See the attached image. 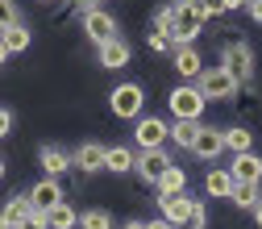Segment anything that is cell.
I'll return each instance as SVG.
<instances>
[{
	"instance_id": "cell-32",
	"label": "cell",
	"mask_w": 262,
	"mask_h": 229,
	"mask_svg": "<svg viewBox=\"0 0 262 229\" xmlns=\"http://www.w3.org/2000/svg\"><path fill=\"white\" fill-rule=\"evenodd\" d=\"M17 229H46V213H38V209H34V213H29Z\"/></svg>"
},
{
	"instance_id": "cell-31",
	"label": "cell",
	"mask_w": 262,
	"mask_h": 229,
	"mask_svg": "<svg viewBox=\"0 0 262 229\" xmlns=\"http://www.w3.org/2000/svg\"><path fill=\"white\" fill-rule=\"evenodd\" d=\"M150 50L167 54V50H175V46H171V38H167V34H158V29H154V34H150Z\"/></svg>"
},
{
	"instance_id": "cell-44",
	"label": "cell",
	"mask_w": 262,
	"mask_h": 229,
	"mask_svg": "<svg viewBox=\"0 0 262 229\" xmlns=\"http://www.w3.org/2000/svg\"><path fill=\"white\" fill-rule=\"evenodd\" d=\"M42 5H46V0H42Z\"/></svg>"
},
{
	"instance_id": "cell-7",
	"label": "cell",
	"mask_w": 262,
	"mask_h": 229,
	"mask_svg": "<svg viewBox=\"0 0 262 229\" xmlns=\"http://www.w3.org/2000/svg\"><path fill=\"white\" fill-rule=\"evenodd\" d=\"M167 134H171V125L162 121V117H138V125H134V142H138V150L167 146Z\"/></svg>"
},
{
	"instance_id": "cell-11",
	"label": "cell",
	"mask_w": 262,
	"mask_h": 229,
	"mask_svg": "<svg viewBox=\"0 0 262 229\" xmlns=\"http://www.w3.org/2000/svg\"><path fill=\"white\" fill-rule=\"evenodd\" d=\"M25 196H29V204H34L38 213H46L50 204H58V200H62V183H58L54 175H42V179H38L34 188L25 192Z\"/></svg>"
},
{
	"instance_id": "cell-38",
	"label": "cell",
	"mask_w": 262,
	"mask_h": 229,
	"mask_svg": "<svg viewBox=\"0 0 262 229\" xmlns=\"http://www.w3.org/2000/svg\"><path fill=\"white\" fill-rule=\"evenodd\" d=\"M9 63V46H5V38H0V67Z\"/></svg>"
},
{
	"instance_id": "cell-24",
	"label": "cell",
	"mask_w": 262,
	"mask_h": 229,
	"mask_svg": "<svg viewBox=\"0 0 262 229\" xmlns=\"http://www.w3.org/2000/svg\"><path fill=\"white\" fill-rule=\"evenodd\" d=\"M229 200H233L237 209H254V204L262 200V192H258V183H246V179H237V183H233V192H229Z\"/></svg>"
},
{
	"instance_id": "cell-15",
	"label": "cell",
	"mask_w": 262,
	"mask_h": 229,
	"mask_svg": "<svg viewBox=\"0 0 262 229\" xmlns=\"http://www.w3.org/2000/svg\"><path fill=\"white\" fill-rule=\"evenodd\" d=\"M233 171L229 167H208V175H204V192L208 196H216V200H229V192H233Z\"/></svg>"
},
{
	"instance_id": "cell-8",
	"label": "cell",
	"mask_w": 262,
	"mask_h": 229,
	"mask_svg": "<svg viewBox=\"0 0 262 229\" xmlns=\"http://www.w3.org/2000/svg\"><path fill=\"white\" fill-rule=\"evenodd\" d=\"M167 167H171V154L162 150V146H154V150H138V158H134V171H138L146 183H154Z\"/></svg>"
},
{
	"instance_id": "cell-39",
	"label": "cell",
	"mask_w": 262,
	"mask_h": 229,
	"mask_svg": "<svg viewBox=\"0 0 262 229\" xmlns=\"http://www.w3.org/2000/svg\"><path fill=\"white\" fill-rule=\"evenodd\" d=\"M121 229H146V221H125Z\"/></svg>"
},
{
	"instance_id": "cell-30",
	"label": "cell",
	"mask_w": 262,
	"mask_h": 229,
	"mask_svg": "<svg viewBox=\"0 0 262 229\" xmlns=\"http://www.w3.org/2000/svg\"><path fill=\"white\" fill-rule=\"evenodd\" d=\"M187 225L208 229V204H204V200H191V221H187Z\"/></svg>"
},
{
	"instance_id": "cell-25",
	"label": "cell",
	"mask_w": 262,
	"mask_h": 229,
	"mask_svg": "<svg viewBox=\"0 0 262 229\" xmlns=\"http://www.w3.org/2000/svg\"><path fill=\"white\" fill-rule=\"evenodd\" d=\"M0 38H5V46H9V54H21V50H29V29L17 21V25H9V29H0Z\"/></svg>"
},
{
	"instance_id": "cell-29",
	"label": "cell",
	"mask_w": 262,
	"mask_h": 229,
	"mask_svg": "<svg viewBox=\"0 0 262 229\" xmlns=\"http://www.w3.org/2000/svg\"><path fill=\"white\" fill-rule=\"evenodd\" d=\"M17 21H21L17 5H13V0H0V29H9V25H17Z\"/></svg>"
},
{
	"instance_id": "cell-26",
	"label": "cell",
	"mask_w": 262,
	"mask_h": 229,
	"mask_svg": "<svg viewBox=\"0 0 262 229\" xmlns=\"http://www.w3.org/2000/svg\"><path fill=\"white\" fill-rule=\"evenodd\" d=\"M79 229H113V213L88 209V213H79Z\"/></svg>"
},
{
	"instance_id": "cell-17",
	"label": "cell",
	"mask_w": 262,
	"mask_h": 229,
	"mask_svg": "<svg viewBox=\"0 0 262 229\" xmlns=\"http://www.w3.org/2000/svg\"><path fill=\"white\" fill-rule=\"evenodd\" d=\"M134 158H138L134 146H104V171L125 175V171H134Z\"/></svg>"
},
{
	"instance_id": "cell-14",
	"label": "cell",
	"mask_w": 262,
	"mask_h": 229,
	"mask_svg": "<svg viewBox=\"0 0 262 229\" xmlns=\"http://www.w3.org/2000/svg\"><path fill=\"white\" fill-rule=\"evenodd\" d=\"M233 179H246V183H262V154H254V150H242V154H233Z\"/></svg>"
},
{
	"instance_id": "cell-43",
	"label": "cell",
	"mask_w": 262,
	"mask_h": 229,
	"mask_svg": "<svg viewBox=\"0 0 262 229\" xmlns=\"http://www.w3.org/2000/svg\"><path fill=\"white\" fill-rule=\"evenodd\" d=\"M0 229H9V225H0Z\"/></svg>"
},
{
	"instance_id": "cell-40",
	"label": "cell",
	"mask_w": 262,
	"mask_h": 229,
	"mask_svg": "<svg viewBox=\"0 0 262 229\" xmlns=\"http://www.w3.org/2000/svg\"><path fill=\"white\" fill-rule=\"evenodd\" d=\"M75 5H79V9H96V0H75Z\"/></svg>"
},
{
	"instance_id": "cell-20",
	"label": "cell",
	"mask_w": 262,
	"mask_h": 229,
	"mask_svg": "<svg viewBox=\"0 0 262 229\" xmlns=\"http://www.w3.org/2000/svg\"><path fill=\"white\" fill-rule=\"evenodd\" d=\"M154 188H158V196H175V192H187V171L171 162V167H167V171H162V175L154 179Z\"/></svg>"
},
{
	"instance_id": "cell-4",
	"label": "cell",
	"mask_w": 262,
	"mask_h": 229,
	"mask_svg": "<svg viewBox=\"0 0 262 229\" xmlns=\"http://www.w3.org/2000/svg\"><path fill=\"white\" fill-rule=\"evenodd\" d=\"M221 67L233 75L237 84H250V75H254V50H250L246 42H225V50H221Z\"/></svg>"
},
{
	"instance_id": "cell-1",
	"label": "cell",
	"mask_w": 262,
	"mask_h": 229,
	"mask_svg": "<svg viewBox=\"0 0 262 229\" xmlns=\"http://www.w3.org/2000/svg\"><path fill=\"white\" fill-rule=\"evenodd\" d=\"M167 105H171L175 121H200V117H204V109H208V100H204V92L195 88L191 79H187V84H179V88H171V96H167Z\"/></svg>"
},
{
	"instance_id": "cell-12",
	"label": "cell",
	"mask_w": 262,
	"mask_h": 229,
	"mask_svg": "<svg viewBox=\"0 0 262 229\" xmlns=\"http://www.w3.org/2000/svg\"><path fill=\"white\" fill-rule=\"evenodd\" d=\"M221 150H225V134L212 129V125H200V134H195V142H191V154L204 158V162H212Z\"/></svg>"
},
{
	"instance_id": "cell-16",
	"label": "cell",
	"mask_w": 262,
	"mask_h": 229,
	"mask_svg": "<svg viewBox=\"0 0 262 229\" xmlns=\"http://www.w3.org/2000/svg\"><path fill=\"white\" fill-rule=\"evenodd\" d=\"M71 167H79V171H104V146L100 142H83L71 154Z\"/></svg>"
},
{
	"instance_id": "cell-21",
	"label": "cell",
	"mask_w": 262,
	"mask_h": 229,
	"mask_svg": "<svg viewBox=\"0 0 262 229\" xmlns=\"http://www.w3.org/2000/svg\"><path fill=\"white\" fill-rule=\"evenodd\" d=\"M75 221H79V217H75V209L67 204V196H62L58 204L46 209V229H75Z\"/></svg>"
},
{
	"instance_id": "cell-34",
	"label": "cell",
	"mask_w": 262,
	"mask_h": 229,
	"mask_svg": "<svg viewBox=\"0 0 262 229\" xmlns=\"http://www.w3.org/2000/svg\"><path fill=\"white\" fill-rule=\"evenodd\" d=\"M250 0H221V13H237V9H246Z\"/></svg>"
},
{
	"instance_id": "cell-28",
	"label": "cell",
	"mask_w": 262,
	"mask_h": 229,
	"mask_svg": "<svg viewBox=\"0 0 262 229\" xmlns=\"http://www.w3.org/2000/svg\"><path fill=\"white\" fill-rule=\"evenodd\" d=\"M171 21H175V5H167V9L154 13V29H158V34H167V38H171Z\"/></svg>"
},
{
	"instance_id": "cell-13",
	"label": "cell",
	"mask_w": 262,
	"mask_h": 229,
	"mask_svg": "<svg viewBox=\"0 0 262 229\" xmlns=\"http://www.w3.org/2000/svg\"><path fill=\"white\" fill-rule=\"evenodd\" d=\"M171 63H175V71H179L183 79H195V75L204 71V58H200V50H195L191 42H187V46H175V50H171Z\"/></svg>"
},
{
	"instance_id": "cell-37",
	"label": "cell",
	"mask_w": 262,
	"mask_h": 229,
	"mask_svg": "<svg viewBox=\"0 0 262 229\" xmlns=\"http://www.w3.org/2000/svg\"><path fill=\"white\" fill-rule=\"evenodd\" d=\"M250 213H254V225H258V229H262V200H258V204H254V209H250Z\"/></svg>"
},
{
	"instance_id": "cell-41",
	"label": "cell",
	"mask_w": 262,
	"mask_h": 229,
	"mask_svg": "<svg viewBox=\"0 0 262 229\" xmlns=\"http://www.w3.org/2000/svg\"><path fill=\"white\" fill-rule=\"evenodd\" d=\"M5 167H9V162H5V158H0V179H5Z\"/></svg>"
},
{
	"instance_id": "cell-36",
	"label": "cell",
	"mask_w": 262,
	"mask_h": 229,
	"mask_svg": "<svg viewBox=\"0 0 262 229\" xmlns=\"http://www.w3.org/2000/svg\"><path fill=\"white\" fill-rule=\"evenodd\" d=\"M246 9H250V17H254V21L262 25V0H250V5H246Z\"/></svg>"
},
{
	"instance_id": "cell-3",
	"label": "cell",
	"mask_w": 262,
	"mask_h": 229,
	"mask_svg": "<svg viewBox=\"0 0 262 229\" xmlns=\"http://www.w3.org/2000/svg\"><path fill=\"white\" fill-rule=\"evenodd\" d=\"M191 84L204 92V100H233V96H237V88H242V84L229 75L225 67H204V71L195 75Z\"/></svg>"
},
{
	"instance_id": "cell-23",
	"label": "cell",
	"mask_w": 262,
	"mask_h": 229,
	"mask_svg": "<svg viewBox=\"0 0 262 229\" xmlns=\"http://www.w3.org/2000/svg\"><path fill=\"white\" fill-rule=\"evenodd\" d=\"M225 134V150H233V154H242V150H254V134L246 125H233V129H221Z\"/></svg>"
},
{
	"instance_id": "cell-9",
	"label": "cell",
	"mask_w": 262,
	"mask_h": 229,
	"mask_svg": "<svg viewBox=\"0 0 262 229\" xmlns=\"http://www.w3.org/2000/svg\"><path fill=\"white\" fill-rule=\"evenodd\" d=\"M158 217H167L171 225H187L191 221V196L187 192H175V196H158Z\"/></svg>"
},
{
	"instance_id": "cell-35",
	"label": "cell",
	"mask_w": 262,
	"mask_h": 229,
	"mask_svg": "<svg viewBox=\"0 0 262 229\" xmlns=\"http://www.w3.org/2000/svg\"><path fill=\"white\" fill-rule=\"evenodd\" d=\"M146 229H179V225H171L167 217H154V221H146Z\"/></svg>"
},
{
	"instance_id": "cell-27",
	"label": "cell",
	"mask_w": 262,
	"mask_h": 229,
	"mask_svg": "<svg viewBox=\"0 0 262 229\" xmlns=\"http://www.w3.org/2000/svg\"><path fill=\"white\" fill-rule=\"evenodd\" d=\"M187 5L195 9V17H200V21H212V17L221 13V0H187Z\"/></svg>"
},
{
	"instance_id": "cell-33",
	"label": "cell",
	"mask_w": 262,
	"mask_h": 229,
	"mask_svg": "<svg viewBox=\"0 0 262 229\" xmlns=\"http://www.w3.org/2000/svg\"><path fill=\"white\" fill-rule=\"evenodd\" d=\"M9 129H13V113L0 109V138H9Z\"/></svg>"
},
{
	"instance_id": "cell-19",
	"label": "cell",
	"mask_w": 262,
	"mask_h": 229,
	"mask_svg": "<svg viewBox=\"0 0 262 229\" xmlns=\"http://www.w3.org/2000/svg\"><path fill=\"white\" fill-rule=\"evenodd\" d=\"M29 213H34V204H29V196H9L5 200V209H0V225H9V229H17Z\"/></svg>"
},
{
	"instance_id": "cell-10",
	"label": "cell",
	"mask_w": 262,
	"mask_h": 229,
	"mask_svg": "<svg viewBox=\"0 0 262 229\" xmlns=\"http://www.w3.org/2000/svg\"><path fill=\"white\" fill-rule=\"evenodd\" d=\"M96 58H100V67L121 71V67H129L134 50H129V42H125V38H108V42H100V46H96Z\"/></svg>"
},
{
	"instance_id": "cell-2",
	"label": "cell",
	"mask_w": 262,
	"mask_h": 229,
	"mask_svg": "<svg viewBox=\"0 0 262 229\" xmlns=\"http://www.w3.org/2000/svg\"><path fill=\"white\" fill-rule=\"evenodd\" d=\"M108 109H113V117H121V121H138L142 109H146V88H142V84H117V88L108 92Z\"/></svg>"
},
{
	"instance_id": "cell-22",
	"label": "cell",
	"mask_w": 262,
	"mask_h": 229,
	"mask_svg": "<svg viewBox=\"0 0 262 229\" xmlns=\"http://www.w3.org/2000/svg\"><path fill=\"white\" fill-rule=\"evenodd\" d=\"M195 134H200V121H175V125H171V134H167V142H175L179 150H191Z\"/></svg>"
},
{
	"instance_id": "cell-18",
	"label": "cell",
	"mask_w": 262,
	"mask_h": 229,
	"mask_svg": "<svg viewBox=\"0 0 262 229\" xmlns=\"http://www.w3.org/2000/svg\"><path fill=\"white\" fill-rule=\"evenodd\" d=\"M38 162H42V171L54 175V179H58L62 171H71V154L62 150V146H42V150H38Z\"/></svg>"
},
{
	"instance_id": "cell-42",
	"label": "cell",
	"mask_w": 262,
	"mask_h": 229,
	"mask_svg": "<svg viewBox=\"0 0 262 229\" xmlns=\"http://www.w3.org/2000/svg\"><path fill=\"white\" fill-rule=\"evenodd\" d=\"M183 229H195V225H183Z\"/></svg>"
},
{
	"instance_id": "cell-5",
	"label": "cell",
	"mask_w": 262,
	"mask_h": 229,
	"mask_svg": "<svg viewBox=\"0 0 262 229\" xmlns=\"http://www.w3.org/2000/svg\"><path fill=\"white\" fill-rule=\"evenodd\" d=\"M200 17H195V9L187 5V0H175V21H171V46H187L195 42V34H200Z\"/></svg>"
},
{
	"instance_id": "cell-6",
	"label": "cell",
	"mask_w": 262,
	"mask_h": 229,
	"mask_svg": "<svg viewBox=\"0 0 262 229\" xmlns=\"http://www.w3.org/2000/svg\"><path fill=\"white\" fill-rule=\"evenodd\" d=\"M83 34H88L92 46H100V42L117 38V21H113V13H108V9H83Z\"/></svg>"
}]
</instances>
